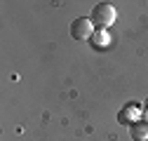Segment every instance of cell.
Returning a JSON list of instances; mask_svg holds the SVG:
<instances>
[{
    "label": "cell",
    "mask_w": 148,
    "mask_h": 141,
    "mask_svg": "<svg viewBox=\"0 0 148 141\" xmlns=\"http://www.w3.org/2000/svg\"><path fill=\"white\" fill-rule=\"evenodd\" d=\"M89 19H92V24H94L99 31H106V28H110V26L115 24L118 10L110 5V3H97L94 10H92V14H89Z\"/></svg>",
    "instance_id": "cell-1"
},
{
    "label": "cell",
    "mask_w": 148,
    "mask_h": 141,
    "mask_svg": "<svg viewBox=\"0 0 148 141\" xmlns=\"http://www.w3.org/2000/svg\"><path fill=\"white\" fill-rule=\"evenodd\" d=\"M71 35L78 42L92 40V35H94V24H92V19L89 16H78V19L71 24Z\"/></svg>",
    "instance_id": "cell-2"
},
{
    "label": "cell",
    "mask_w": 148,
    "mask_h": 141,
    "mask_svg": "<svg viewBox=\"0 0 148 141\" xmlns=\"http://www.w3.org/2000/svg\"><path fill=\"white\" fill-rule=\"evenodd\" d=\"M139 103H127L125 108L118 113V122L120 125H132V122H136V118H139Z\"/></svg>",
    "instance_id": "cell-3"
},
{
    "label": "cell",
    "mask_w": 148,
    "mask_h": 141,
    "mask_svg": "<svg viewBox=\"0 0 148 141\" xmlns=\"http://www.w3.org/2000/svg\"><path fill=\"white\" fill-rule=\"evenodd\" d=\"M129 136L134 141H148V120H136L129 125Z\"/></svg>",
    "instance_id": "cell-4"
},
{
    "label": "cell",
    "mask_w": 148,
    "mask_h": 141,
    "mask_svg": "<svg viewBox=\"0 0 148 141\" xmlns=\"http://www.w3.org/2000/svg\"><path fill=\"white\" fill-rule=\"evenodd\" d=\"M108 42H110V35L106 33V31H94V35H92V45H94L97 49H103V47H108Z\"/></svg>",
    "instance_id": "cell-5"
},
{
    "label": "cell",
    "mask_w": 148,
    "mask_h": 141,
    "mask_svg": "<svg viewBox=\"0 0 148 141\" xmlns=\"http://www.w3.org/2000/svg\"><path fill=\"white\" fill-rule=\"evenodd\" d=\"M143 111H146V115H148V99L143 101Z\"/></svg>",
    "instance_id": "cell-6"
}]
</instances>
